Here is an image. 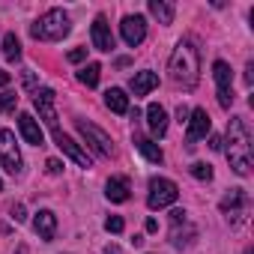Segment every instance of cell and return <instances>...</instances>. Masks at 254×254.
<instances>
[{"label":"cell","instance_id":"d6986e66","mask_svg":"<svg viewBox=\"0 0 254 254\" xmlns=\"http://www.w3.org/2000/svg\"><path fill=\"white\" fill-rule=\"evenodd\" d=\"M105 105H108L114 114H126V111H129V96H126L120 87H111V90L105 93Z\"/></svg>","mask_w":254,"mask_h":254},{"label":"cell","instance_id":"9c48e42d","mask_svg":"<svg viewBox=\"0 0 254 254\" xmlns=\"http://www.w3.org/2000/svg\"><path fill=\"white\" fill-rule=\"evenodd\" d=\"M186 126H189V132H186V141H189V144H186V147L191 150V147H194V141H200V138H206V135H209L212 120H209V114H206L203 108H194V111L189 114V123H186Z\"/></svg>","mask_w":254,"mask_h":254},{"label":"cell","instance_id":"f546056e","mask_svg":"<svg viewBox=\"0 0 254 254\" xmlns=\"http://www.w3.org/2000/svg\"><path fill=\"white\" fill-rule=\"evenodd\" d=\"M12 218H15V221H24V218H27V215H24V203H15V206H12Z\"/></svg>","mask_w":254,"mask_h":254},{"label":"cell","instance_id":"484cf974","mask_svg":"<svg viewBox=\"0 0 254 254\" xmlns=\"http://www.w3.org/2000/svg\"><path fill=\"white\" fill-rule=\"evenodd\" d=\"M123 227H126V221H123L120 215H111V218L105 221V230H108V233H123Z\"/></svg>","mask_w":254,"mask_h":254},{"label":"cell","instance_id":"8992f818","mask_svg":"<svg viewBox=\"0 0 254 254\" xmlns=\"http://www.w3.org/2000/svg\"><path fill=\"white\" fill-rule=\"evenodd\" d=\"M0 168L9 174H21V153H18L15 135L9 129H0Z\"/></svg>","mask_w":254,"mask_h":254},{"label":"cell","instance_id":"e575fe53","mask_svg":"<svg viewBox=\"0 0 254 254\" xmlns=\"http://www.w3.org/2000/svg\"><path fill=\"white\" fill-rule=\"evenodd\" d=\"M9 81H12V75H9V72H3V69H0V87H6Z\"/></svg>","mask_w":254,"mask_h":254},{"label":"cell","instance_id":"d4e9b609","mask_svg":"<svg viewBox=\"0 0 254 254\" xmlns=\"http://www.w3.org/2000/svg\"><path fill=\"white\" fill-rule=\"evenodd\" d=\"M15 105H18V96L15 93H0V114L15 111Z\"/></svg>","mask_w":254,"mask_h":254},{"label":"cell","instance_id":"4316f807","mask_svg":"<svg viewBox=\"0 0 254 254\" xmlns=\"http://www.w3.org/2000/svg\"><path fill=\"white\" fill-rule=\"evenodd\" d=\"M84 57H87V48H75V51H69V54H66V60H69V63H81Z\"/></svg>","mask_w":254,"mask_h":254},{"label":"cell","instance_id":"603a6c76","mask_svg":"<svg viewBox=\"0 0 254 254\" xmlns=\"http://www.w3.org/2000/svg\"><path fill=\"white\" fill-rule=\"evenodd\" d=\"M99 72H102V66H99V63H90V66H84V69L78 72V81L87 84V87H96V84H99Z\"/></svg>","mask_w":254,"mask_h":254},{"label":"cell","instance_id":"cb8c5ba5","mask_svg":"<svg viewBox=\"0 0 254 254\" xmlns=\"http://www.w3.org/2000/svg\"><path fill=\"white\" fill-rule=\"evenodd\" d=\"M191 177L200 180V183H209V180H212V168L203 165V162H194V165H191Z\"/></svg>","mask_w":254,"mask_h":254},{"label":"cell","instance_id":"5b68a950","mask_svg":"<svg viewBox=\"0 0 254 254\" xmlns=\"http://www.w3.org/2000/svg\"><path fill=\"white\" fill-rule=\"evenodd\" d=\"M212 78H215V84H218V105L224 108V111H230V105H233V69L224 63V60H215V66H212Z\"/></svg>","mask_w":254,"mask_h":254},{"label":"cell","instance_id":"ffe728a7","mask_svg":"<svg viewBox=\"0 0 254 254\" xmlns=\"http://www.w3.org/2000/svg\"><path fill=\"white\" fill-rule=\"evenodd\" d=\"M135 150H138L144 159H150V162H162V159H165L162 150H159V144H153L150 138H141V135H135Z\"/></svg>","mask_w":254,"mask_h":254},{"label":"cell","instance_id":"44dd1931","mask_svg":"<svg viewBox=\"0 0 254 254\" xmlns=\"http://www.w3.org/2000/svg\"><path fill=\"white\" fill-rule=\"evenodd\" d=\"M150 12H153L162 24H171V21H174V3H168V0H150Z\"/></svg>","mask_w":254,"mask_h":254},{"label":"cell","instance_id":"836d02e7","mask_svg":"<svg viewBox=\"0 0 254 254\" xmlns=\"http://www.w3.org/2000/svg\"><path fill=\"white\" fill-rule=\"evenodd\" d=\"M245 84H248V87L254 84V63H248V69H245Z\"/></svg>","mask_w":254,"mask_h":254},{"label":"cell","instance_id":"d6a6232c","mask_svg":"<svg viewBox=\"0 0 254 254\" xmlns=\"http://www.w3.org/2000/svg\"><path fill=\"white\" fill-rule=\"evenodd\" d=\"M171 221H174V224H183V221H186V212H183V209H174V212H171Z\"/></svg>","mask_w":254,"mask_h":254},{"label":"cell","instance_id":"ba28073f","mask_svg":"<svg viewBox=\"0 0 254 254\" xmlns=\"http://www.w3.org/2000/svg\"><path fill=\"white\" fill-rule=\"evenodd\" d=\"M75 129L87 138V144H93V150H96L99 156H114V144H111V138L99 129V126L84 123V120H75Z\"/></svg>","mask_w":254,"mask_h":254},{"label":"cell","instance_id":"3957f363","mask_svg":"<svg viewBox=\"0 0 254 254\" xmlns=\"http://www.w3.org/2000/svg\"><path fill=\"white\" fill-rule=\"evenodd\" d=\"M72 24H69V15L63 9H48L33 27H30V36L33 39H42V42H60L63 36H69Z\"/></svg>","mask_w":254,"mask_h":254},{"label":"cell","instance_id":"277c9868","mask_svg":"<svg viewBox=\"0 0 254 254\" xmlns=\"http://www.w3.org/2000/svg\"><path fill=\"white\" fill-rule=\"evenodd\" d=\"M177 197H180V189H177L174 180H165V177L150 180V194H147L150 209H165V206H171Z\"/></svg>","mask_w":254,"mask_h":254},{"label":"cell","instance_id":"8fae6325","mask_svg":"<svg viewBox=\"0 0 254 254\" xmlns=\"http://www.w3.org/2000/svg\"><path fill=\"white\" fill-rule=\"evenodd\" d=\"M120 30H123V39H126V45H141L144 42V36H147V21L141 18V15H126L123 18V24H120Z\"/></svg>","mask_w":254,"mask_h":254},{"label":"cell","instance_id":"ac0fdd59","mask_svg":"<svg viewBox=\"0 0 254 254\" xmlns=\"http://www.w3.org/2000/svg\"><path fill=\"white\" fill-rule=\"evenodd\" d=\"M129 87H132L135 96H147L153 87H159V75H156V72H135Z\"/></svg>","mask_w":254,"mask_h":254},{"label":"cell","instance_id":"6da1fadb","mask_svg":"<svg viewBox=\"0 0 254 254\" xmlns=\"http://www.w3.org/2000/svg\"><path fill=\"white\" fill-rule=\"evenodd\" d=\"M227 153V162L230 168L245 177L251 174V129L242 117H230V126H227V147H221Z\"/></svg>","mask_w":254,"mask_h":254},{"label":"cell","instance_id":"7402d4cb","mask_svg":"<svg viewBox=\"0 0 254 254\" xmlns=\"http://www.w3.org/2000/svg\"><path fill=\"white\" fill-rule=\"evenodd\" d=\"M3 57L12 60V63L21 60V42H18L15 33H6V36H3Z\"/></svg>","mask_w":254,"mask_h":254},{"label":"cell","instance_id":"1f68e13d","mask_svg":"<svg viewBox=\"0 0 254 254\" xmlns=\"http://www.w3.org/2000/svg\"><path fill=\"white\" fill-rule=\"evenodd\" d=\"M221 147H224V141H221L218 135H212V138H209V150H215V153H218Z\"/></svg>","mask_w":254,"mask_h":254},{"label":"cell","instance_id":"4fadbf2b","mask_svg":"<svg viewBox=\"0 0 254 254\" xmlns=\"http://www.w3.org/2000/svg\"><path fill=\"white\" fill-rule=\"evenodd\" d=\"M93 45H96V51H114V33H111V27H108V21H105V15H99L96 21H93Z\"/></svg>","mask_w":254,"mask_h":254},{"label":"cell","instance_id":"7c38bea8","mask_svg":"<svg viewBox=\"0 0 254 254\" xmlns=\"http://www.w3.org/2000/svg\"><path fill=\"white\" fill-rule=\"evenodd\" d=\"M54 141H57V147H60V150H63V153L72 159V162H78L81 168H90V165H93V162H90V156H87V153H84V150H81V147H78V144L69 138V135H63V132H54Z\"/></svg>","mask_w":254,"mask_h":254},{"label":"cell","instance_id":"2e32d148","mask_svg":"<svg viewBox=\"0 0 254 254\" xmlns=\"http://www.w3.org/2000/svg\"><path fill=\"white\" fill-rule=\"evenodd\" d=\"M147 123H150V132L156 138H165V132H168V114H165V108L159 102H153L147 108Z\"/></svg>","mask_w":254,"mask_h":254},{"label":"cell","instance_id":"7a4b0ae2","mask_svg":"<svg viewBox=\"0 0 254 254\" xmlns=\"http://www.w3.org/2000/svg\"><path fill=\"white\" fill-rule=\"evenodd\" d=\"M168 72H171L174 84H183V87H194L197 84V78H200V51H197V45L191 39H183L174 48Z\"/></svg>","mask_w":254,"mask_h":254},{"label":"cell","instance_id":"74e56055","mask_svg":"<svg viewBox=\"0 0 254 254\" xmlns=\"http://www.w3.org/2000/svg\"><path fill=\"white\" fill-rule=\"evenodd\" d=\"M0 191H3V183H0Z\"/></svg>","mask_w":254,"mask_h":254},{"label":"cell","instance_id":"5bb4252c","mask_svg":"<svg viewBox=\"0 0 254 254\" xmlns=\"http://www.w3.org/2000/svg\"><path fill=\"white\" fill-rule=\"evenodd\" d=\"M33 230H36L45 242H51L54 233H57V215H54L51 209H39L36 218H33Z\"/></svg>","mask_w":254,"mask_h":254},{"label":"cell","instance_id":"e0dca14e","mask_svg":"<svg viewBox=\"0 0 254 254\" xmlns=\"http://www.w3.org/2000/svg\"><path fill=\"white\" fill-rule=\"evenodd\" d=\"M129 180H126V177H111L108 180V200L111 203H126V200H129Z\"/></svg>","mask_w":254,"mask_h":254},{"label":"cell","instance_id":"f1b7e54d","mask_svg":"<svg viewBox=\"0 0 254 254\" xmlns=\"http://www.w3.org/2000/svg\"><path fill=\"white\" fill-rule=\"evenodd\" d=\"M45 168H48V174H60V171H63V162H57V159H48V165H45Z\"/></svg>","mask_w":254,"mask_h":254},{"label":"cell","instance_id":"30bf717a","mask_svg":"<svg viewBox=\"0 0 254 254\" xmlns=\"http://www.w3.org/2000/svg\"><path fill=\"white\" fill-rule=\"evenodd\" d=\"M33 105H36V111H39V117L45 120L48 129H51V132H60V129H57V111H54V90H48V87L36 90Z\"/></svg>","mask_w":254,"mask_h":254},{"label":"cell","instance_id":"83f0119b","mask_svg":"<svg viewBox=\"0 0 254 254\" xmlns=\"http://www.w3.org/2000/svg\"><path fill=\"white\" fill-rule=\"evenodd\" d=\"M21 78H24V87H30V90L36 87V75H33V69H24V75H21Z\"/></svg>","mask_w":254,"mask_h":254},{"label":"cell","instance_id":"52a82bcc","mask_svg":"<svg viewBox=\"0 0 254 254\" xmlns=\"http://www.w3.org/2000/svg\"><path fill=\"white\" fill-rule=\"evenodd\" d=\"M248 206H251V200H248V191L245 189H230L224 197H221V212L236 224V221H242V215L248 212Z\"/></svg>","mask_w":254,"mask_h":254},{"label":"cell","instance_id":"9a60e30c","mask_svg":"<svg viewBox=\"0 0 254 254\" xmlns=\"http://www.w3.org/2000/svg\"><path fill=\"white\" fill-rule=\"evenodd\" d=\"M18 129H21V135H24L27 144H33V147H42V144H45V138H42V126H39L30 114H21V117H18Z\"/></svg>","mask_w":254,"mask_h":254},{"label":"cell","instance_id":"8d00e7d4","mask_svg":"<svg viewBox=\"0 0 254 254\" xmlns=\"http://www.w3.org/2000/svg\"><path fill=\"white\" fill-rule=\"evenodd\" d=\"M105 254H123V251H120L117 245H108V248H105Z\"/></svg>","mask_w":254,"mask_h":254},{"label":"cell","instance_id":"4dcf8cb0","mask_svg":"<svg viewBox=\"0 0 254 254\" xmlns=\"http://www.w3.org/2000/svg\"><path fill=\"white\" fill-rule=\"evenodd\" d=\"M189 114H191V111H189L186 105H180V108H177V120H180V123H189Z\"/></svg>","mask_w":254,"mask_h":254},{"label":"cell","instance_id":"d590c367","mask_svg":"<svg viewBox=\"0 0 254 254\" xmlns=\"http://www.w3.org/2000/svg\"><path fill=\"white\" fill-rule=\"evenodd\" d=\"M147 230L156 233V230H159V221H156V218H147Z\"/></svg>","mask_w":254,"mask_h":254}]
</instances>
